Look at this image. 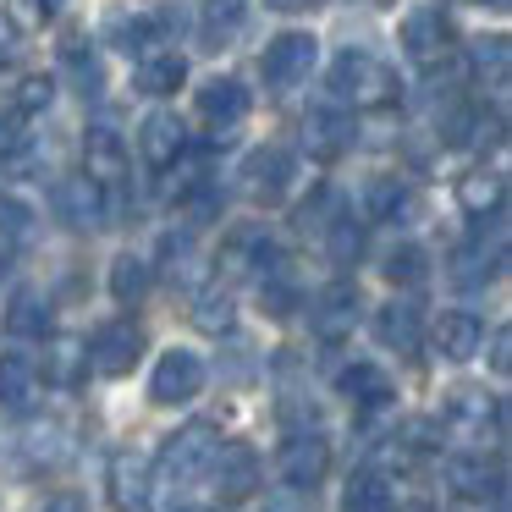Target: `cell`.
Here are the masks:
<instances>
[{
  "label": "cell",
  "mask_w": 512,
  "mask_h": 512,
  "mask_svg": "<svg viewBox=\"0 0 512 512\" xmlns=\"http://www.w3.org/2000/svg\"><path fill=\"white\" fill-rule=\"evenodd\" d=\"M397 72L386 67L380 56H369V50H342L331 67V94L342 105H353V111H380V105L397 100Z\"/></svg>",
  "instance_id": "obj_1"
},
{
  "label": "cell",
  "mask_w": 512,
  "mask_h": 512,
  "mask_svg": "<svg viewBox=\"0 0 512 512\" xmlns=\"http://www.w3.org/2000/svg\"><path fill=\"white\" fill-rule=\"evenodd\" d=\"M215 452H221V430L215 424H182L177 435H166V446H160V474L166 479H177V485H188V479H199V474H210V463H215Z\"/></svg>",
  "instance_id": "obj_2"
},
{
  "label": "cell",
  "mask_w": 512,
  "mask_h": 512,
  "mask_svg": "<svg viewBox=\"0 0 512 512\" xmlns=\"http://www.w3.org/2000/svg\"><path fill=\"white\" fill-rule=\"evenodd\" d=\"M83 347H89V369H94V375L122 380V375H133V364L144 358V331H138L133 320H111V325H100L94 342H83Z\"/></svg>",
  "instance_id": "obj_3"
},
{
  "label": "cell",
  "mask_w": 512,
  "mask_h": 512,
  "mask_svg": "<svg viewBox=\"0 0 512 512\" xmlns=\"http://www.w3.org/2000/svg\"><path fill=\"white\" fill-rule=\"evenodd\" d=\"M402 56H408L413 67H424V72H435L446 56H452V23H446L441 6L408 12V23H402Z\"/></svg>",
  "instance_id": "obj_4"
},
{
  "label": "cell",
  "mask_w": 512,
  "mask_h": 512,
  "mask_svg": "<svg viewBox=\"0 0 512 512\" xmlns=\"http://www.w3.org/2000/svg\"><path fill=\"white\" fill-rule=\"evenodd\" d=\"M204 391V358L188 353V347H171V353H160L155 375H149V397L160 402V408H182V402H193Z\"/></svg>",
  "instance_id": "obj_5"
},
{
  "label": "cell",
  "mask_w": 512,
  "mask_h": 512,
  "mask_svg": "<svg viewBox=\"0 0 512 512\" xmlns=\"http://www.w3.org/2000/svg\"><path fill=\"white\" fill-rule=\"evenodd\" d=\"M314 61H320V39L292 28V34H281L265 45V83L270 89H298L314 72Z\"/></svg>",
  "instance_id": "obj_6"
},
{
  "label": "cell",
  "mask_w": 512,
  "mask_h": 512,
  "mask_svg": "<svg viewBox=\"0 0 512 512\" xmlns=\"http://www.w3.org/2000/svg\"><path fill=\"white\" fill-rule=\"evenodd\" d=\"M292 177H298V160H292L287 149H254V155L243 160V193L254 204H281L292 188Z\"/></svg>",
  "instance_id": "obj_7"
},
{
  "label": "cell",
  "mask_w": 512,
  "mask_h": 512,
  "mask_svg": "<svg viewBox=\"0 0 512 512\" xmlns=\"http://www.w3.org/2000/svg\"><path fill=\"white\" fill-rule=\"evenodd\" d=\"M50 204H56V215L72 232H94V226H105V215H111L105 188H94L89 177H61L56 188H50Z\"/></svg>",
  "instance_id": "obj_8"
},
{
  "label": "cell",
  "mask_w": 512,
  "mask_h": 512,
  "mask_svg": "<svg viewBox=\"0 0 512 512\" xmlns=\"http://www.w3.org/2000/svg\"><path fill=\"white\" fill-rule=\"evenodd\" d=\"M111 501H116V512H149V501H155V457L116 452L111 457Z\"/></svg>",
  "instance_id": "obj_9"
},
{
  "label": "cell",
  "mask_w": 512,
  "mask_h": 512,
  "mask_svg": "<svg viewBox=\"0 0 512 512\" xmlns=\"http://www.w3.org/2000/svg\"><path fill=\"white\" fill-rule=\"evenodd\" d=\"M276 468H281V479H287L292 490H314L325 479V468H331V441H325V435H309V430L287 435Z\"/></svg>",
  "instance_id": "obj_10"
},
{
  "label": "cell",
  "mask_w": 512,
  "mask_h": 512,
  "mask_svg": "<svg viewBox=\"0 0 512 512\" xmlns=\"http://www.w3.org/2000/svg\"><path fill=\"white\" fill-rule=\"evenodd\" d=\"M182 149H188V122L177 111H149L144 127H138V155L155 171H166L182 160Z\"/></svg>",
  "instance_id": "obj_11"
},
{
  "label": "cell",
  "mask_w": 512,
  "mask_h": 512,
  "mask_svg": "<svg viewBox=\"0 0 512 512\" xmlns=\"http://www.w3.org/2000/svg\"><path fill=\"white\" fill-rule=\"evenodd\" d=\"M358 314H364V298H358V287H353V281H331V287L314 298L309 320H314V331H320L325 342H342V336H353Z\"/></svg>",
  "instance_id": "obj_12"
},
{
  "label": "cell",
  "mask_w": 512,
  "mask_h": 512,
  "mask_svg": "<svg viewBox=\"0 0 512 512\" xmlns=\"http://www.w3.org/2000/svg\"><path fill=\"white\" fill-rule=\"evenodd\" d=\"M441 424L452 435H463V441H485V435H501V402L485 397V391H457L446 402Z\"/></svg>",
  "instance_id": "obj_13"
},
{
  "label": "cell",
  "mask_w": 512,
  "mask_h": 512,
  "mask_svg": "<svg viewBox=\"0 0 512 512\" xmlns=\"http://www.w3.org/2000/svg\"><path fill=\"white\" fill-rule=\"evenodd\" d=\"M83 160H89V171L83 177L94 182V188H122L127 177V144L111 133V127H89V138H83Z\"/></svg>",
  "instance_id": "obj_14"
},
{
  "label": "cell",
  "mask_w": 512,
  "mask_h": 512,
  "mask_svg": "<svg viewBox=\"0 0 512 512\" xmlns=\"http://www.w3.org/2000/svg\"><path fill=\"white\" fill-rule=\"evenodd\" d=\"M221 265H226V276L265 281L270 265H276V243L265 237V226H243V232H232V243L221 248Z\"/></svg>",
  "instance_id": "obj_15"
},
{
  "label": "cell",
  "mask_w": 512,
  "mask_h": 512,
  "mask_svg": "<svg viewBox=\"0 0 512 512\" xmlns=\"http://www.w3.org/2000/svg\"><path fill=\"white\" fill-rule=\"evenodd\" d=\"M457 204H463V215H474V221H496L501 204H507V182H501V171L490 166H474L457 177Z\"/></svg>",
  "instance_id": "obj_16"
},
{
  "label": "cell",
  "mask_w": 512,
  "mask_h": 512,
  "mask_svg": "<svg viewBox=\"0 0 512 512\" xmlns=\"http://www.w3.org/2000/svg\"><path fill=\"white\" fill-rule=\"evenodd\" d=\"M303 149H309L314 160H342L347 149H353V116L309 111V122H303Z\"/></svg>",
  "instance_id": "obj_17"
},
{
  "label": "cell",
  "mask_w": 512,
  "mask_h": 512,
  "mask_svg": "<svg viewBox=\"0 0 512 512\" xmlns=\"http://www.w3.org/2000/svg\"><path fill=\"white\" fill-rule=\"evenodd\" d=\"M210 474H215L221 501H243V496H254V485H259V457L248 452V446H221Z\"/></svg>",
  "instance_id": "obj_18"
},
{
  "label": "cell",
  "mask_w": 512,
  "mask_h": 512,
  "mask_svg": "<svg viewBox=\"0 0 512 512\" xmlns=\"http://www.w3.org/2000/svg\"><path fill=\"white\" fill-rule=\"evenodd\" d=\"M446 485L468 501H485V496L496 501L501 496V468L485 463V452H457L452 463H446Z\"/></svg>",
  "instance_id": "obj_19"
},
{
  "label": "cell",
  "mask_w": 512,
  "mask_h": 512,
  "mask_svg": "<svg viewBox=\"0 0 512 512\" xmlns=\"http://www.w3.org/2000/svg\"><path fill=\"white\" fill-rule=\"evenodd\" d=\"M501 259H507L501 237H496V243H485V232H479L474 243H463L452 254V281H457V287H490V281L501 276Z\"/></svg>",
  "instance_id": "obj_20"
},
{
  "label": "cell",
  "mask_w": 512,
  "mask_h": 512,
  "mask_svg": "<svg viewBox=\"0 0 512 512\" xmlns=\"http://www.w3.org/2000/svg\"><path fill=\"white\" fill-rule=\"evenodd\" d=\"M199 116L215 127V133H226V127H237L248 116V89L237 78H210L199 89Z\"/></svg>",
  "instance_id": "obj_21"
},
{
  "label": "cell",
  "mask_w": 512,
  "mask_h": 512,
  "mask_svg": "<svg viewBox=\"0 0 512 512\" xmlns=\"http://www.w3.org/2000/svg\"><path fill=\"white\" fill-rule=\"evenodd\" d=\"M375 336H380V347L419 353V342H424V314H419V303H408V298L386 303V309L375 314Z\"/></svg>",
  "instance_id": "obj_22"
},
{
  "label": "cell",
  "mask_w": 512,
  "mask_h": 512,
  "mask_svg": "<svg viewBox=\"0 0 512 512\" xmlns=\"http://www.w3.org/2000/svg\"><path fill=\"white\" fill-rule=\"evenodd\" d=\"M435 347H441V358H452V364H468V358L485 347V325H479V314L468 309H452L435 320Z\"/></svg>",
  "instance_id": "obj_23"
},
{
  "label": "cell",
  "mask_w": 512,
  "mask_h": 512,
  "mask_svg": "<svg viewBox=\"0 0 512 512\" xmlns=\"http://www.w3.org/2000/svg\"><path fill=\"white\" fill-rule=\"evenodd\" d=\"M39 402V364L23 353L0 358V408L6 413H28Z\"/></svg>",
  "instance_id": "obj_24"
},
{
  "label": "cell",
  "mask_w": 512,
  "mask_h": 512,
  "mask_svg": "<svg viewBox=\"0 0 512 512\" xmlns=\"http://www.w3.org/2000/svg\"><path fill=\"white\" fill-rule=\"evenodd\" d=\"M336 386L347 391V397L358 402V408H391V397H397V386H391V375L380 364H353L336 375Z\"/></svg>",
  "instance_id": "obj_25"
},
{
  "label": "cell",
  "mask_w": 512,
  "mask_h": 512,
  "mask_svg": "<svg viewBox=\"0 0 512 512\" xmlns=\"http://www.w3.org/2000/svg\"><path fill=\"white\" fill-rule=\"evenodd\" d=\"M182 83H188V61L177 56V50H155V56L138 61V94H177Z\"/></svg>",
  "instance_id": "obj_26"
},
{
  "label": "cell",
  "mask_w": 512,
  "mask_h": 512,
  "mask_svg": "<svg viewBox=\"0 0 512 512\" xmlns=\"http://www.w3.org/2000/svg\"><path fill=\"white\" fill-rule=\"evenodd\" d=\"M468 67H474V78L485 83L490 94H501V89H507V67H512V50H507V39H501V34H490V39H474V45H468Z\"/></svg>",
  "instance_id": "obj_27"
},
{
  "label": "cell",
  "mask_w": 512,
  "mask_h": 512,
  "mask_svg": "<svg viewBox=\"0 0 512 512\" xmlns=\"http://www.w3.org/2000/svg\"><path fill=\"white\" fill-rule=\"evenodd\" d=\"M397 507V496H391V479L375 474V468H364V474L347 479L342 490V512H391Z\"/></svg>",
  "instance_id": "obj_28"
},
{
  "label": "cell",
  "mask_w": 512,
  "mask_h": 512,
  "mask_svg": "<svg viewBox=\"0 0 512 512\" xmlns=\"http://www.w3.org/2000/svg\"><path fill=\"white\" fill-rule=\"evenodd\" d=\"M105 39H111L116 50H127V56H155L160 45V23L155 17H111V28H105Z\"/></svg>",
  "instance_id": "obj_29"
},
{
  "label": "cell",
  "mask_w": 512,
  "mask_h": 512,
  "mask_svg": "<svg viewBox=\"0 0 512 512\" xmlns=\"http://www.w3.org/2000/svg\"><path fill=\"white\" fill-rule=\"evenodd\" d=\"M325 254H331L336 270H353L358 254H364V226H358L353 215H336V221H325Z\"/></svg>",
  "instance_id": "obj_30"
},
{
  "label": "cell",
  "mask_w": 512,
  "mask_h": 512,
  "mask_svg": "<svg viewBox=\"0 0 512 512\" xmlns=\"http://www.w3.org/2000/svg\"><path fill=\"white\" fill-rule=\"evenodd\" d=\"M149 281H155V270H149V259H138V254H122V259H111V298H116V303H144Z\"/></svg>",
  "instance_id": "obj_31"
},
{
  "label": "cell",
  "mask_w": 512,
  "mask_h": 512,
  "mask_svg": "<svg viewBox=\"0 0 512 512\" xmlns=\"http://www.w3.org/2000/svg\"><path fill=\"white\" fill-rule=\"evenodd\" d=\"M6 331L12 336H50V303L45 292H17L6 309Z\"/></svg>",
  "instance_id": "obj_32"
},
{
  "label": "cell",
  "mask_w": 512,
  "mask_h": 512,
  "mask_svg": "<svg viewBox=\"0 0 512 512\" xmlns=\"http://www.w3.org/2000/svg\"><path fill=\"white\" fill-rule=\"evenodd\" d=\"M83 364H89V347H83L78 336H56V342H50V364H45V380H56V386H78Z\"/></svg>",
  "instance_id": "obj_33"
},
{
  "label": "cell",
  "mask_w": 512,
  "mask_h": 512,
  "mask_svg": "<svg viewBox=\"0 0 512 512\" xmlns=\"http://www.w3.org/2000/svg\"><path fill=\"white\" fill-rule=\"evenodd\" d=\"M232 320H237L232 292H226V287H204L199 303H193V325H199V331H210V336H221V331H232Z\"/></svg>",
  "instance_id": "obj_34"
},
{
  "label": "cell",
  "mask_w": 512,
  "mask_h": 512,
  "mask_svg": "<svg viewBox=\"0 0 512 512\" xmlns=\"http://www.w3.org/2000/svg\"><path fill=\"white\" fill-rule=\"evenodd\" d=\"M67 78H72V89L83 94V100H100L105 94V67H100V56L94 50H83V45H67Z\"/></svg>",
  "instance_id": "obj_35"
},
{
  "label": "cell",
  "mask_w": 512,
  "mask_h": 512,
  "mask_svg": "<svg viewBox=\"0 0 512 512\" xmlns=\"http://www.w3.org/2000/svg\"><path fill=\"white\" fill-rule=\"evenodd\" d=\"M34 237H39V215L28 210L23 199H12V193H0V243L28 248Z\"/></svg>",
  "instance_id": "obj_36"
},
{
  "label": "cell",
  "mask_w": 512,
  "mask_h": 512,
  "mask_svg": "<svg viewBox=\"0 0 512 512\" xmlns=\"http://www.w3.org/2000/svg\"><path fill=\"white\" fill-rule=\"evenodd\" d=\"M402 210H408V188H402L397 177H375L364 188V215L369 221H397Z\"/></svg>",
  "instance_id": "obj_37"
},
{
  "label": "cell",
  "mask_w": 512,
  "mask_h": 512,
  "mask_svg": "<svg viewBox=\"0 0 512 512\" xmlns=\"http://www.w3.org/2000/svg\"><path fill=\"white\" fill-rule=\"evenodd\" d=\"M424 276H430V259H424L419 243H402V248L386 254V281L391 287H419Z\"/></svg>",
  "instance_id": "obj_38"
},
{
  "label": "cell",
  "mask_w": 512,
  "mask_h": 512,
  "mask_svg": "<svg viewBox=\"0 0 512 512\" xmlns=\"http://www.w3.org/2000/svg\"><path fill=\"white\" fill-rule=\"evenodd\" d=\"M0 12L17 34H45L50 17H56V0H0Z\"/></svg>",
  "instance_id": "obj_39"
},
{
  "label": "cell",
  "mask_w": 512,
  "mask_h": 512,
  "mask_svg": "<svg viewBox=\"0 0 512 512\" xmlns=\"http://www.w3.org/2000/svg\"><path fill=\"white\" fill-rule=\"evenodd\" d=\"M215 215H221V188H210V182H193V188L182 193V221H188V232L210 226Z\"/></svg>",
  "instance_id": "obj_40"
},
{
  "label": "cell",
  "mask_w": 512,
  "mask_h": 512,
  "mask_svg": "<svg viewBox=\"0 0 512 512\" xmlns=\"http://www.w3.org/2000/svg\"><path fill=\"white\" fill-rule=\"evenodd\" d=\"M50 100H56V83H50V78H23V83H17V116L50 111Z\"/></svg>",
  "instance_id": "obj_41"
},
{
  "label": "cell",
  "mask_w": 512,
  "mask_h": 512,
  "mask_svg": "<svg viewBox=\"0 0 512 512\" xmlns=\"http://www.w3.org/2000/svg\"><path fill=\"white\" fill-rule=\"evenodd\" d=\"M23 149H28L23 116H17V111H6V116H0V160H17Z\"/></svg>",
  "instance_id": "obj_42"
},
{
  "label": "cell",
  "mask_w": 512,
  "mask_h": 512,
  "mask_svg": "<svg viewBox=\"0 0 512 512\" xmlns=\"http://www.w3.org/2000/svg\"><path fill=\"white\" fill-rule=\"evenodd\" d=\"M204 23H210V34L237 28L243 23V0H204Z\"/></svg>",
  "instance_id": "obj_43"
},
{
  "label": "cell",
  "mask_w": 512,
  "mask_h": 512,
  "mask_svg": "<svg viewBox=\"0 0 512 512\" xmlns=\"http://www.w3.org/2000/svg\"><path fill=\"white\" fill-rule=\"evenodd\" d=\"M259 292H265V309L276 314V320H287V314H292V303H298V292H292L287 281H276V276H265V281H259Z\"/></svg>",
  "instance_id": "obj_44"
},
{
  "label": "cell",
  "mask_w": 512,
  "mask_h": 512,
  "mask_svg": "<svg viewBox=\"0 0 512 512\" xmlns=\"http://www.w3.org/2000/svg\"><path fill=\"white\" fill-rule=\"evenodd\" d=\"M490 369H496V375H507V369H512V331H507V325L490 336Z\"/></svg>",
  "instance_id": "obj_45"
},
{
  "label": "cell",
  "mask_w": 512,
  "mask_h": 512,
  "mask_svg": "<svg viewBox=\"0 0 512 512\" xmlns=\"http://www.w3.org/2000/svg\"><path fill=\"white\" fill-rule=\"evenodd\" d=\"M45 512H89V501L72 496V490H61V496H50V501H45Z\"/></svg>",
  "instance_id": "obj_46"
},
{
  "label": "cell",
  "mask_w": 512,
  "mask_h": 512,
  "mask_svg": "<svg viewBox=\"0 0 512 512\" xmlns=\"http://www.w3.org/2000/svg\"><path fill=\"white\" fill-rule=\"evenodd\" d=\"M265 6H276V12H303V6H314V0H265Z\"/></svg>",
  "instance_id": "obj_47"
},
{
  "label": "cell",
  "mask_w": 512,
  "mask_h": 512,
  "mask_svg": "<svg viewBox=\"0 0 512 512\" xmlns=\"http://www.w3.org/2000/svg\"><path fill=\"white\" fill-rule=\"evenodd\" d=\"M12 56V34H6V28H0V61Z\"/></svg>",
  "instance_id": "obj_48"
},
{
  "label": "cell",
  "mask_w": 512,
  "mask_h": 512,
  "mask_svg": "<svg viewBox=\"0 0 512 512\" xmlns=\"http://www.w3.org/2000/svg\"><path fill=\"white\" fill-rule=\"evenodd\" d=\"M177 512H210V507H177Z\"/></svg>",
  "instance_id": "obj_49"
},
{
  "label": "cell",
  "mask_w": 512,
  "mask_h": 512,
  "mask_svg": "<svg viewBox=\"0 0 512 512\" xmlns=\"http://www.w3.org/2000/svg\"><path fill=\"white\" fill-rule=\"evenodd\" d=\"M0 281H6V254H0Z\"/></svg>",
  "instance_id": "obj_50"
},
{
  "label": "cell",
  "mask_w": 512,
  "mask_h": 512,
  "mask_svg": "<svg viewBox=\"0 0 512 512\" xmlns=\"http://www.w3.org/2000/svg\"><path fill=\"white\" fill-rule=\"evenodd\" d=\"M386 6H391V0H386Z\"/></svg>",
  "instance_id": "obj_51"
}]
</instances>
